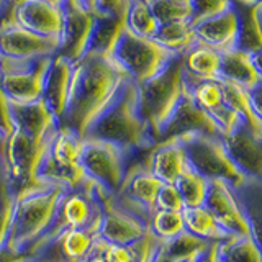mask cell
<instances>
[{
    "mask_svg": "<svg viewBox=\"0 0 262 262\" xmlns=\"http://www.w3.org/2000/svg\"><path fill=\"white\" fill-rule=\"evenodd\" d=\"M126 80V74L108 54H84L72 66L68 106L59 126L84 138Z\"/></svg>",
    "mask_w": 262,
    "mask_h": 262,
    "instance_id": "1",
    "label": "cell"
},
{
    "mask_svg": "<svg viewBox=\"0 0 262 262\" xmlns=\"http://www.w3.org/2000/svg\"><path fill=\"white\" fill-rule=\"evenodd\" d=\"M66 190L54 185L33 182L13 196L12 221L7 243L12 249L28 252L43 236L57 215Z\"/></svg>",
    "mask_w": 262,
    "mask_h": 262,
    "instance_id": "2",
    "label": "cell"
},
{
    "mask_svg": "<svg viewBox=\"0 0 262 262\" xmlns=\"http://www.w3.org/2000/svg\"><path fill=\"white\" fill-rule=\"evenodd\" d=\"M84 138L112 143L125 152L154 146L147 125L139 115L138 85L133 80L125 82L108 108L92 123Z\"/></svg>",
    "mask_w": 262,
    "mask_h": 262,
    "instance_id": "3",
    "label": "cell"
},
{
    "mask_svg": "<svg viewBox=\"0 0 262 262\" xmlns=\"http://www.w3.org/2000/svg\"><path fill=\"white\" fill-rule=\"evenodd\" d=\"M80 149L82 138L59 126L38 164L35 182L59 187L66 192L90 188L94 182L80 166Z\"/></svg>",
    "mask_w": 262,
    "mask_h": 262,
    "instance_id": "4",
    "label": "cell"
},
{
    "mask_svg": "<svg viewBox=\"0 0 262 262\" xmlns=\"http://www.w3.org/2000/svg\"><path fill=\"white\" fill-rule=\"evenodd\" d=\"M184 57L176 54L159 74L138 85L139 115L149 129L152 144L164 123L184 95Z\"/></svg>",
    "mask_w": 262,
    "mask_h": 262,
    "instance_id": "5",
    "label": "cell"
},
{
    "mask_svg": "<svg viewBox=\"0 0 262 262\" xmlns=\"http://www.w3.org/2000/svg\"><path fill=\"white\" fill-rule=\"evenodd\" d=\"M174 56L176 54L158 45L154 39L136 36L126 28L123 30L110 54L126 77L136 85L159 74Z\"/></svg>",
    "mask_w": 262,
    "mask_h": 262,
    "instance_id": "6",
    "label": "cell"
},
{
    "mask_svg": "<svg viewBox=\"0 0 262 262\" xmlns=\"http://www.w3.org/2000/svg\"><path fill=\"white\" fill-rule=\"evenodd\" d=\"M177 139L184 147L188 167L208 182L223 180L228 185L236 187L244 180L239 170L229 161L221 136L188 135Z\"/></svg>",
    "mask_w": 262,
    "mask_h": 262,
    "instance_id": "7",
    "label": "cell"
},
{
    "mask_svg": "<svg viewBox=\"0 0 262 262\" xmlns=\"http://www.w3.org/2000/svg\"><path fill=\"white\" fill-rule=\"evenodd\" d=\"M126 154L112 143L82 138L80 166L92 182L115 196L126 177Z\"/></svg>",
    "mask_w": 262,
    "mask_h": 262,
    "instance_id": "8",
    "label": "cell"
},
{
    "mask_svg": "<svg viewBox=\"0 0 262 262\" xmlns=\"http://www.w3.org/2000/svg\"><path fill=\"white\" fill-rule=\"evenodd\" d=\"M92 195L102 210L97 234L103 243L117 246H133L149 233L147 223L141 216L120 207L115 202V196L105 192L97 184H94Z\"/></svg>",
    "mask_w": 262,
    "mask_h": 262,
    "instance_id": "9",
    "label": "cell"
},
{
    "mask_svg": "<svg viewBox=\"0 0 262 262\" xmlns=\"http://www.w3.org/2000/svg\"><path fill=\"white\" fill-rule=\"evenodd\" d=\"M53 56L36 59L0 57V89L10 103H31L41 100L45 74Z\"/></svg>",
    "mask_w": 262,
    "mask_h": 262,
    "instance_id": "10",
    "label": "cell"
},
{
    "mask_svg": "<svg viewBox=\"0 0 262 262\" xmlns=\"http://www.w3.org/2000/svg\"><path fill=\"white\" fill-rule=\"evenodd\" d=\"M49 143L41 144L23 131L13 128L5 141V170L8 185L16 193L21 188L35 182V174L41 158L45 156Z\"/></svg>",
    "mask_w": 262,
    "mask_h": 262,
    "instance_id": "11",
    "label": "cell"
},
{
    "mask_svg": "<svg viewBox=\"0 0 262 262\" xmlns=\"http://www.w3.org/2000/svg\"><path fill=\"white\" fill-rule=\"evenodd\" d=\"M188 135L220 136V131L210 115L202 110L200 106H196L187 90H184V95L180 97L179 103L172 110L167 121L162 125L154 144Z\"/></svg>",
    "mask_w": 262,
    "mask_h": 262,
    "instance_id": "12",
    "label": "cell"
},
{
    "mask_svg": "<svg viewBox=\"0 0 262 262\" xmlns=\"http://www.w3.org/2000/svg\"><path fill=\"white\" fill-rule=\"evenodd\" d=\"M61 7V33L57 53L72 64L85 54L87 39L94 23V15L82 10L74 0H59Z\"/></svg>",
    "mask_w": 262,
    "mask_h": 262,
    "instance_id": "13",
    "label": "cell"
},
{
    "mask_svg": "<svg viewBox=\"0 0 262 262\" xmlns=\"http://www.w3.org/2000/svg\"><path fill=\"white\" fill-rule=\"evenodd\" d=\"M225 151L244 179H262V136L241 121L226 136H221Z\"/></svg>",
    "mask_w": 262,
    "mask_h": 262,
    "instance_id": "14",
    "label": "cell"
},
{
    "mask_svg": "<svg viewBox=\"0 0 262 262\" xmlns=\"http://www.w3.org/2000/svg\"><path fill=\"white\" fill-rule=\"evenodd\" d=\"M57 48L59 39L38 36L16 23L0 28V57L16 61L49 57L57 53Z\"/></svg>",
    "mask_w": 262,
    "mask_h": 262,
    "instance_id": "15",
    "label": "cell"
},
{
    "mask_svg": "<svg viewBox=\"0 0 262 262\" xmlns=\"http://www.w3.org/2000/svg\"><path fill=\"white\" fill-rule=\"evenodd\" d=\"M203 207L211 213L228 236H249L248 223L236 202L231 185L223 180H210Z\"/></svg>",
    "mask_w": 262,
    "mask_h": 262,
    "instance_id": "16",
    "label": "cell"
},
{
    "mask_svg": "<svg viewBox=\"0 0 262 262\" xmlns=\"http://www.w3.org/2000/svg\"><path fill=\"white\" fill-rule=\"evenodd\" d=\"M162 182H159L149 170L144 167H138L131 172H126L125 182H123L120 192L115 195L120 200H125L128 205L120 207L126 208L128 211L141 216L146 223L149 220L151 213L154 211V202Z\"/></svg>",
    "mask_w": 262,
    "mask_h": 262,
    "instance_id": "17",
    "label": "cell"
},
{
    "mask_svg": "<svg viewBox=\"0 0 262 262\" xmlns=\"http://www.w3.org/2000/svg\"><path fill=\"white\" fill-rule=\"evenodd\" d=\"M72 62L66 57L54 54L49 61V66L45 74L43 82V94H41V102L46 105V108L53 113L57 125L62 120L66 113L71 89V77H72Z\"/></svg>",
    "mask_w": 262,
    "mask_h": 262,
    "instance_id": "18",
    "label": "cell"
},
{
    "mask_svg": "<svg viewBox=\"0 0 262 262\" xmlns=\"http://www.w3.org/2000/svg\"><path fill=\"white\" fill-rule=\"evenodd\" d=\"M61 7L51 0H27L15 15V23L43 38L59 39Z\"/></svg>",
    "mask_w": 262,
    "mask_h": 262,
    "instance_id": "19",
    "label": "cell"
},
{
    "mask_svg": "<svg viewBox=\"0 0 262 262\" xmlns=\"http://www.w3.org/2000/svg\"><path fill=\"white\" fill-rule=\"evenodd\" d=\"M10 115L13 128L23 131L25 135L41 144L51 141V138L59 128L53 113L41 100L31 103H10Z\"/></svg>",
    "mask_w": 262,
    "mask_h": 262,
    "instance_id": "20",
    "label": "cell"
},
{
    "mask_svg": "<svg viewBox=\"0 0 262 262\" xmlns=\"http://www.w3.org/2000/svg\"><path fill=\"white\" fill-rule=\"evenodd\" d=\"M237 20L234 49L248 54L262 49V2L260 0H229Z\"/></svg>",
    "mask_w": 262,
    "mask_h": 262,
    "instance_id": "21",
    "label": "cell"
},
{
    "mask_svg": "<svg viewBox=\"0 0 262 262\" xmlns=\"http://www.w3.org/2000/svg\"><path fill=\"white\" fill-rule=\"evenodd\" d=\"M192 30L199 43L216 49L218 53L234 49L237 36V20L231 7L223 13L195 23Z\"/></svg>",
    "mask_w": 262,
    "mask_h": 262,
    "instance_id": "22",
    "label": "cell"
},
{
    "mask_svg": "<svg viewBox=\"0 0 262 262\" xmlns=\"http://www.w3.org/2000/svg\"><path fill=\"white\" fill-rule=\"evenodd\" d=\"M187 167V158L179 139L154 144L146 164V169L162 184H174Z\"/></svg>",
    "mask_w": 262,
    "mask_h": 262,
    "instance_id": "23",
    "label": "cell"
},
{
    "mask_svg": "<svg viewBox=\"0 0 262 262\" xmlns=\"http://www.w3.org/2000/svg\"><path fill=\"white\" fill-rule=\"evenodd\" d=\"M231 188L248 223L251 239L262 252V179H244Z\"/></svg>",
    "mask_w": 262,
    "mask_h": 262,
    "instance_id": "24",
    "label": "cell"
},
{
    "mask_svg": "<svg viewBox=\"0 0 262 262\" xmlns=\"http://www.w3.org/2000/svg\"><path fill=\"white\" fill-rule=\"evenodd\" d=\"M126 13V12H125ZM125 13L121 15H95L92 30L87 39L85 54H112L120 35L125 30Z\"/></svg>",
    "mask_w": 262,
    "mask_h": 262,
    "instance_id": "25",
    "label": "cell"
},
{
    "mask_svg": "<svg viewBox=\"0 0 262 262\" xmlns=\"http://www.w3.org/2000/svg\"><path fill=\"white\" fill-rule=\"evenodd\" d=\"M184 74L195 80H215L220 74L221 54L210 46L196 43L182 54Z\"/></svg>",
    "mask_w": 262,
    "mask_h": 262,
    "instance_id": "26",
    "label": "cell"
},
{
    "mask_svg": "<svg viewBox=\"0 0 262 262\" xmlns=\"http://www.w3.org/2000/svg\"><path fill=\"white\" fill-rule=\"evenodd\" d=\"M100 220L87 228H71L62 231L53 243L59 248V254L64 262H82L94 248ZM51 244V246H53Z\"/></svg>",
    "mask_w": 262,
    "mask_h": 262,
    "instance_id": "27",
    "label": "cell"
},
{
    "mask_svg": "<svg viewBox=\"0 0 262 262\" xmlns=\"http://www.w3.org/2000/svg\"><path fill=\"white\" fill-rule=\"evenodd\" d=\"M220 54H221V64L218 74L220 80L233 82V84H237L249 90L260 79L252 64L251 54L239 51V49H229V51Z\"/></svg>",
    "mask_w": 262,
    "mask_h": 262,
    "instance_id": "28",
    "label": "cell"
},
{
    "mask_svg": "<svg viewBox=\"0 0 262 262\" xmlns=\"http://www.w3.org/2000/svg\"><path fill=\"white\" fill-rule=\"evenodd\" d=\"M182 218H184L185 231L188 234L199 237L202 241L220 243L226 239V237H229L203 205L202 207H193V208H184Z\"/></svg>",
    "mask_w": 262,
    "mask_h": 262,
    "instance_id": "29",
    "label": "cell"
},
{
    "mask_svg": "<svg viewBox=\"0 0 262 262\" xmlns=\"http://www.w3.org/2000/svg\"><path fill=\"white\" fill-rule=\"evenodd\" d=\"M152 39L172 54H184L188 48L196 43L195 33L188 20H176L159 25Z\"/></svg>",
    "mask_w": 262,
    "mask_h": 262,
    "instance_id": "30",
    "label": "cell"
},
{
    "mask_svg": "<svg viewBox=\"0 0 262 262\" xmlns=\"http://www.w3.org/2000/svg\"><path fill=\"white\" fill-rule=\"evenodd\" d=\"M220 84H221V90H223V103L239 115L243 121L254 131V133L262 136V123L257 120V117L254 115L251 108L248 89L233 84V82H228V80H220Z\"/></svg>",
    "mask_w": 262,
    "mask_h": 262,
    "instance_id": "31",
    "label": "cell"
},
{
    "mask_svg": "<svg viewBox=\"0 0 262 262\" xmlns=\"http://www.w3.org/2000/svg\"><path fill=\"white\" fill-rule=\"evenodd\" d=\"M220 262H262V252L251 236H229L216 243Z\"/></svg>",
    "mask_w": 262,
    "mask_h": 262,
    "instance_id": "32",
    "label": "cell"
},
{
    "mask_svg": "<svg viewBox=\"0 0 262 262\" xmlns=\"http://www.w3.org/2000/svg\"><path fill=\"white\" fill-rule=\"evenodd\" d=\"M158 27L159 23L156 21L144 0H128L125 13V28L129 33L141 38L152 39L156 31H158Z\"/></svg>",
    "mask_w": 262,
    "mask_h": 262,
    "instance_id": "33",
    "label": "cell"
},
{
    "mask_svg": "<svg viewBox=\"0 0 262 262\" xmlns=\"http://www.w3.org/2000/svg\"><path fill=\"white\" fill-rule=\"evenodd\" d=\"M184 82H185V90L192 97L195 105L200 106L207 113L223 105V90H221V84L218 79L195 80V79H188L184 74Z\"/></svg>",
    "mask_w": 262,
    "mask_h": 262,
    "instance_id": "34",
    "label": "cell"
},
{
    "mask_svg": "<svg viewBox=\"0 0 262 262\" xmlns=\"http://www.w3.org/2000/svg\"><path fill=\"white\" fill-rule=\"evenodd\" d=\"M174 185L177 188L180 199H182L184 208H193V207H202L203 205L205 196H207L208 180L199 176L195 170L187 167L182 174L179 176Z\"/></svg>",
    "mask_w": 262,
    "mask_h": 262,
    "instance_id": "35",
    "label": "cell"
},
{
    "mask_svg": "<svg viewBox=\"0 0 262 262\" xmlns=\"http://www.w3.org/2000/svg\"><path fill=\"white\" fill-rule=\"evenodd\" d=\"M147 229L158 241H169L185 231L182 211L154 210L147 220Z\"/></svg>",
    "mask_w": 262,
    "mask_h": 262,
    "instance_id": "36",
    "label": "cell"
},
{
    "mask_svg": "<svg viewBox=\"0 0 262 262\" xmlns=\"http://www.w3.org/2000/svg\"><path fill=\"white\" fill-rule=\"evenodd\" d=\"M211 244L213 243L202 241L199 237H195L192 234H188L187 231H184L182 234L176 236L174 239L164 241L162 248L172 262H179V260H185V259L200 257Z\"/></svg>",
    "mask_w": 262,
    "mask_h": 262,
    "instance_id": "37",
    "label": "cell"
},
{
    "mask_svg": "<svg viewBox=\"0 0 262 262\" xmlns=\"http://www.w3.org/2000/svg\"><path fill=\"white\" fill-rule=\"evenodd\" d=\"M144 2L159 25L190 18V7L174 2V0H144Z\"/></svg>",
    "mask_w": 262,
    "mask_h": 262,
    "instance_id": "38",
    "label": "cell"
},
{
    "mask_svg": "<svg viewBox=\"0 0 262 262\" xmlns=\"http://www.w3.org/2000/svg\"><path fill=\"white\" fill-rule=\"evenodd\" d=\"M229 8V0H190V25L202 20H207L210 16H215L226 12Z\"/></svg>",
    "mask_w": 262,
    "mask_h": 262,
    "instance_id": "39",
    "label": "cell"
},
{
    "mask_svg": "<svg viewBox=\"0 0 262 262\" xmlns=\"http://www.w3.org/2000/svg\"><path fill=\"white\" fill-rule=\"evenodd\" d=\"M208 115L211 117L213 123L216 125V128L220 131V136L229 135L231 131H234L237 126H239L241 121H243V118L239 117V115H237L234 110L229 108V106H226L225 103L221 106H218V108H215L213 112H210Z\"/></svg>",
    "mask_w": 262,
    "mask_h": 262,
    "instance_id": "40",
    "label": "cell"
},
{
    "mask_svg": "<svg viewBox=\"0 0 262 262\" xmlns=\"http://www.w3.org/2000/svg\"><path fill=\"white\" fill-rule=\"evenodd\" d=\"M154 210H166V211H182L184 203L174 184H162L158 195H156Z\"/></svg>",
    "mask_w": 262,
    "mask_h": 262,
    "instance_id": "41",
    "label": "cell"
},
{
    "mask_svg": "<svg viewBox=\"0 0 262 262\" xmlns=\"http://www.w3.org/2000/svg\"><path fill=\"white\" fill-rule=\"evenodd\" d=\"M27 2V0H0V28L15 25L16 10Z\"/></svg>",
    "mask_w": 262,
    "mask_h": 262,
    "instance_id": "42",
    "label": "cell"
},
{
    "mask_svg": "<svg viewBox=\"0 0 262 262\" xmlns=\"http://www.w3.org/2000/svg\"><path fill=\"white\" fill-rule=\"evenodd\" d=\"M13 131V121L10 115V102L0 89V135L8 138Z\"/></svg>",
    "mask_w": 262,
    "mask_h": 262,
    "instance_id": "43",
    "label": "cell"
},
{
    "mask_svg": "<svg viewBox=\"0 0 262 262\" xmlns=\"http://www.w3.org/2000/svg\"><path fill=\"white\" fill-rule=\"evenodd\" d=\"M95 15H121L126 12L128 0H94Z\"/></svg>",
    "mask_w": 262,
    "mask_h": 262,
    "instance_id": "44",
    "label": "cell"
},
{
    "mask_svg": "<svg viewBox=\"0 0 262 262\" xmlns=\"http://www.w3.org/2000/svg\"><path fill=\"white\" fill-rule=\"evenodd\" d=\"M248 94H249L251 108L254 115L257 117V120L262 123V77L248 90Z\"/></svg>",
    "mask_w": 262,
    "mask_h": 262,
    "instance_id": "45",
    "label": "cell"
},
{
    "mask_svg": "<svg viewBox=\"0 0 262 262\" xmlns=\"http://www.w3.org/2000/svg\"><path fill=\"white\" fill-rule=\"evenodd\" d=\"M33 259L28 252H20L12 249L8 244L0 246V262H27Z\"/></svg>",
    "mask_w": 262,
    "mask_h": 262,
    "instance_id": "46",
    "label": "cell"
},
{
    "mask_svg": "<svg viewBox=\"0 0 262 262\" xmlns=\"http://www.w3.org/2000/svg\"><path fill=\"white\" fill-rule=\"evenodd\" d=\"M199 262H220L216 257V243H213L210 248L199 257Z\"/></svg>",
    "mask_w": 262,
    "mask_h": 262,
    "instance_id": "47",
    "label": "cell"
},
{
    "mask_svg": "<svg viewBox=\"0 0 262 262\" xmlns=\"http://www.w3.org/2000/svg\"><path fill=\"white\" fill-rule=\"evenodd\" d=\"M251 57H252V64H254V68H256L259 77H262V49H259L257 53L251 54Z\"/></svg>",
    "mask_w": 262,
    "mask_h": 262,
    "instance_id": "48",
    "label": "cell"
},
{
    "mask_svg": "<svg viewBox=\"0 0 262 262\" xmlns=\"http://www.w3.org/2000/svg\"><path fill=\"white\" fill-rule=\"evenodd\" d=\"M82 262H105V260H103V257L100 256V254L95 252V251L92 249V251H90L89 256H87L84 260H82Z\"/></svg>",
    "mask_w": 262,
    "mask_h": 262,
    "instance_id": "49",
    "label": "cell"
},
{
    "mask_svg": "<svg viewBox=\"0 0 262 262\" xmlns=\"http://www.w3.org/2000/svg\"><path fill=\"white\" fill-rule=\"evenodd\" d=\"M5 141H7V138L0 135V159L5 158Z\"/></svg>",
    "mask_w": 262,
    "mask_h": 262,
    "instance_id": "50",
    "label": "cell"
},
{
    "mask_svg": "<svg viewBox=\"0 0 262 262\" xmlns=\"http://www.w3.org/2000/svg\"><path fill=\"white\" fill-rule=\"evenodd\" d=\"M174 2H179V4H182V5H188V7H190V0H174Z\"/></svg>",
    "mask_w": 262,
    "mask_h": 262,
    "instance_id": "51",
    "label": "cell"
},
{
    "mask_svg": "<svg viewBox=\"0 0 262 262\" xmlns=\"http://www.w3.org/2000/svg\"><path fill=\"white\" fill-rule=\"evenodd\" d=\"M179 262H199V257L196 259H185V260H179Z\"/></svg>",
    "mask_w": 262,
    "mask_h": 262,
    "instance_id": "52",
    "label": "cell"
},
{
    "mask_svg": "<svg viewBox=\"0 0 262 262\" xmlns=\"http://www.w3.org/2000/svg\"><path fill=\"white\" fill-rule=\"evenodd\" d=\"M51 2H56V4H59V0H51Z\"/></svg>",
    "mask_w": 262,
    "mask_h": 262,
    "instance_id": "53",
    "label": "cell"
},
{
    "mask_svg": "<svg viewBox=\"0 0 262 262\" xmlns=\"http://www.w3.org/2000/svg\"><path fill=\"white\" fill-rule=\"evenodd\" d=\"M27 262H35V259H30V260H27Z\"/></svg>",
    "mask_w": 262,
    "mask_h": 262,
    "instance_id": "54",
    "label": "cell"
},
{
    "mask_svg": "<svg viewBox=\"0 0 262 262\" xmlns=\"http://www.w3.org/2000/svg\"><path fill=\"white\" fill-rule=\"evenodd\" d=\"M260 2H262V0H260Z\"/></svg>",
    "mask_w": 262,
    "mask_h": 262,
    "instance_id": "55",
    "label": "cell"
}]
</instances>
